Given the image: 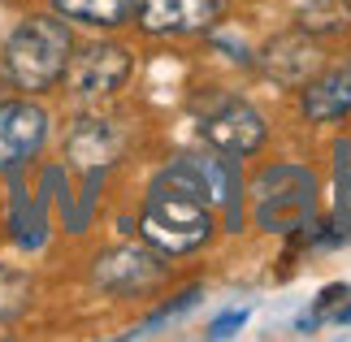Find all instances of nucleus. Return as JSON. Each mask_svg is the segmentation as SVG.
I'll use <instances>...</instances> for the list:
<instances>
[{"label": "nucleus", "instance_id": "6ab92c4d", "mask_svg": "<svg viewBox=\"0 0 351 342\" xmlns=\"http://www.w3.org/2000/svg\"><path fill=\"white\" fill-rule=\"evenodd\" d=\"M334 325H351V308H343V312L334 308Z\"/></svg>", "mask_w": 351, "mask_h": 342}, {"label": "nucleus", "instance_id": "7ed1b4c3", "mask_svg": "<svg viewBox=\"0 0 351 342\" xmlns=\"http://www.w3.org/2000/svg\"><path fill=\"white\" fill-rule=\"evenodd\" d=\"M317 199H321V178H317L313 165H304V160H278V165H265L247 182L252 225L265 230V234L313 230Z\"/></svg>", "mask_w": 351, "mask_h": 342}, {"label": "nucleus", "instance_id": "f257e3e1", "mask_svg": "<svg viewBox=\"0 0 351 342\" xmlns=\"http://www.w3.org/2000/svg\"><path fill=\"white\" fill-rule=\"evenodd\" d=\"M139 234L147 247L160 256H191L204 252L213 234H217V208L204 191L195 186V178L186 173L178 160H169L165 173L152 182L139 208Z\"/></svg>", "mask_w": 351, "mask_h": 342}, {"label": "nucleus", "instance_id": "9d476101", "mask_svg": "<svg viewBox=\"0 0 351 342\" xmlns=\"http://www.w3.org/2000/svg\"><path fill=\"white\" fill-rule=\"evenodd\" d=\"M52 117L35 100H0V169H18L44 152Z\"/></svg>", "mask_w": 351, "mask_h": 342}, {"label": "nucleus", "instance_id": "0eeeda50", "mask_svg": "<svg viewBox=\"0 0 351 342\" xmlns=\"http://www.w3.org/2000/svg\"><path fill=\"white\" fill-rule=\"evenodd\" d=\"M330 52L321 48V39L304 35L300 26H291V31H278L269 35L261 48H256V70H261L274 87L282 91H300L308 78H313L321 70V61H326Z\"/></svg>", "mask_w": 351, "mask_h": 342}, {"label": "nucleus", "instance_id": "6e6552de", "mask_svg": "<svg viewBox=\"0 0 351 342\" xmlns=\"http://www.w3.org/2000/svg\"><path fill=\"white\" fill-rule=\"evenodd\" d=\"M91 278L104 295H117V299H143V295H156L160 282L169 278L165 269V256L156 247H113L96 260Z\"/></svg>", "mask_w": 351, "mask_h": 342}, {"label": "nucleus", "instance_id": "a211bd4d", "mask_svg": "<svg viewBox=\"0 0 351 342\" xmlns=\"http://www.w3.org/2000/svg\"><path fill=\"white\" fill-rule=\"evenodd\" d=\"M347 295H351V286H347V282H339V286H326V291H321V299H317V312L326 317V312H330V308H339Z\"/></svg>", "mask_w": 351, "mask_h": 342}, {"label": "nucleus", "instance_id": "dca6fc26", "mask_svg": "<svg viewBox=\"0 0 351 342\" xmlns=\"http://www.w3.org/2000/svg\"><path fill=\"white\" fill-rule=\"evenodd\" d=\"M243 321H247V308H234V312H226V317H217V321H213L208 325V338H230V334H239V325Z\"/></svg>", "mask_w": 351, "mask_h": 342}, {"label": "nucleus", "instance_id": "f3484780", "mask_svg": "<svg viewBox=\"0 0 351 342\" xmlns=\"http://www.w3.org/2000/svg\"><path fill=\"white\" fill-rule=\"evenodd\" d=\"M334 217H339L334 225H343L347 234H351V178H343V186H339V199H334Z\"/></svg>", "mask_w": 351, "mask_h": 342}, {"label": "nucleus", "instance_id": "f8f14e48", "mask_svg": "<svg viewBox=\"0 0 351 342\" xmlns=\"http://www.w3.org/2000/svg\"><path fill=\"white\" fill-rule=\"evenodd\" d=\"M291 26L321 44H343L351 39V0H295L291 5Z\"/></svg>", "mask_w": 351, "mask_h": 342}, {"label": "nucleus", "instance_id": "2eb2a0df", "mask_svg": "<svg viewBox=\"0 0 351 342\" xmlns=\"http://www.w3.org/2000/svg\"><path fill=\"white\" fill-rule=\"evenodd\" d=\"M199 295H204V286H186V291H178L173 299H165V304H160L152 317H147L139 330H130V338H143V334H156V330H165L169 321H178L182 312H191L195 304H199Z\"/></svg>", "mask_w": 351, "mask_h": 342}, {"label": "nucleus", "instance_id": "9b49d317", "mask_svg": "<svg viewBox=\"0 0 351 342\" xmlns=\"http://www.w3.org/2000/svg\"><path fill=\"white\" fill-rule=\"evenodd\" d=\"M121 147H126V134L113 117H78L70 126V139H65V160L74 169H109L113 160H121Z\"/></svg>", "mask_w": 351, "mask_h": 342}, {"label": "nucleus", "instance_id": "423d86ee", "mask_svg": "<svg viewBox=\"0 0 351 342\" xmlns=\"http://www.w3.org/2000/svg\"><path fill=\"white\" fill-rule=\"evenodd\" d=\"M295 117L304 126H339V121L351 117V48L326 57L321 70L300 87Z\"/></svg>", "mask_w": 351, "mask_h": 342}, {"label": "nucleus", "instance_id": "f03ea898", "mask_svg": "<svg viewBox=\"0 0 351 342\" xmlns=\"http://www.w3.org/2000/svg\"><path fill=\"white\" fill-rule=\"evenodd\" d=\"M74 57V26L52 9L26 13L0 44V70L22 95L52 91L70 70Z\"/></svg>", "mask_w": 351, "mask_h": 342}, {"label": "nucleus", "instance_id": "20e7f679", "mask_svg": "<svg viewBox=\"0 0 351 342\" xmlns=\"http://www.w3.org/2000/svg\"><path fill=\"white\" fill-rule=\"evenodd\" d=\"M195 130H199V139H204V147L226 152V156H234V160L261 156V147L269 143V117L252 100L230 95V91L199 108Z\"/></svg>", "mask_w": 351, "mask_h": 342}, {"label": "nucleus", "instance_id": "1a4fd4ad", "mask_svg": "<svg viewBox=\"0 0 351 342\" xmlns=\"http://www.w3.org/2000/svg\"><path fill=\"white\" fill-rule=\"evenodd\" d=\"M226 0H139L134 26L152 39H195L221 22Z\"/></svg>", "mask_w": 351, "mask_h": 342}, {"label": "nucleus", "instance_id": "4468645a", "mask_svg": "<svg viewBox=\"0 0 351 342\" xmlns=\"http://www.w3.org/2000/svg\"><path fill=\"white\" fill-rule=\"evenodd\" d=\"M31 291H35L31 273H22L18 265H5V260H0V321L22 317L26 304H31Z\"/></svg>", "mask_w": 351, "mask_h": 342}, {"label": "nucleus", "instance_id": "39448f33", "mask_svg": "<svg viewBox=\"0 0 351 342\" xmlns=\"http://www.w3.org/2000/svg\"><path fill=\"white\" fill-rule=\"evenodd\" d=\"M134 74V52L117 39H91V44L74 48L70 70H65L61 83L70 87V95L78 104H100L113 100V95L130 83Z\"/></svg>", "mask_w": 351, "mask_h": 342}, {"label": "nucleus", "instance_id": "ddd939ff", "mask_svg": "<svg viewBox=\"0 0 351 342\" xmlns=\"http://www.w3.org/2000/svg\"><path fill=\"white\" fill-rule=\"evenodd\" d=\"M139 0H48L52 13H61L65 22L91 26V31H117L134 18Z\"/></svg>", "mask_w": 351, "mask_h": 342}]
</instances>
